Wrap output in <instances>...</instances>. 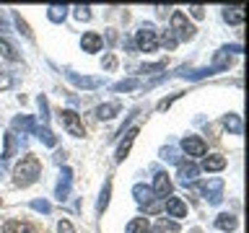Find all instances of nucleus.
<instances>
[{"instance_id": "1", "label": "nucleus", "mask_w": 249, "mask_h": 233, "mask_svg": "<svg viewBox=\"0 0 249 233\" xmlns=\"http://www.w3.org/2000/svg\"><path fill=\"white\" fill-rule=\"evenodd\" d=\"M42 174V163H39L36 155H23L18 161V166L13 168V182L16 186H31Z\"/></svg>"}, {"instance_id": "2", "label": "nucleus", "mask_w": 249, "mask_h": 233, "mask_svg": "<svg viewBox=\"0 0 249 233\" xmlns=\"http://www.w3.org/2000/svg\"><path fill=\"white\" fill-rule=\"evenodd\" d=\"M171 31H174V39L177 42H190L195 36V26L187 21V16L182 11H174L171 13Z\"/></svg>"}, {"instance_id": "3", "label": "nucleus", "mask_w": 249, "mask_h": 233, "mask_svg": "<svg viewBox=\"0 0 249 233\" xmlns=\"http://www.w3.org/2000/svg\"><path fill=\"white\" fill-rule=\"evenodd\" d=\"M60 122H62V127H65L73 137H83L86 135V127H83L81 116H78L73 109H62V112H60Z\"/></svg>"}, {"instance_id": "4", "label": "nucleus", "mask_w": 249, "mask_h": 233, "mask_svg": "<svg viewBox=\"0 0 249 233\" xmlns=\"http://www.w3.org/2000/svg\"><path fill=\"white\" fill-rule=\"evenodd\" d=\"M135 42L140 47V52H153L156 47H159V34H156V29L151 26V23H145V26L138 31Z\"/></svg>"}, {"instance_id": "5", "label": "nucleus", "mask_w": 249, "mask_h": 233, "mask_svg": "<svg viewBox=\"0 0 249 233\" xmlns=\"http://www.w3.org/2000/svg\"><path fill=\"white\" fill-rule=\"evenodd\" d=\"M182 150H184L187 155H205L208 145H205V140L197 137V135H187V137L182 140Z\"/></svg>"}, {"instance_id": "6", "label": "nucleus", "mask_w": 249, "mask_h": 233, "mask_svg": "<svg viewBox=\"0 0 249 233\" xmlns=\"http://www.w3.org/2000/svg\"><path fill=\"white\" fill-rule=\"evenodd\" d=\"M135 137H138V127H132V130L124 132V140L120 143V148H117V155H114V161H117V163H122L124 158H127V153H130L132 143H135Z\"/></svg>"}, {"instance_id": "7", "label": "nucleus", "mask_w": 249, "mask_h": 233, "mask_svg": "<svg viewBox=\"0 0 249 233\" xmlns=\"http://www.w3.org/2000/svg\"><path fill=\"white\" fill-rule=\"evenodd\" d=\"M202 189H205V197H208L210 205H218V202L223 200V194H221L223 182H221V179H210L208 184H202Z\"/></svg>"}, {"instance_id": "8", "label": "nucleus", "mask_w": 249, "mask_h": 233, "mask_svg": "<svg viewBox=\"0 0 249 233\" xmlns=\"http://www.w3.org/2000/svg\"><path fill=\"white\" fill-rule=\"evenodd\" d=\"M81 47H83V52H99L101 47H104V39H101V34H96V31H86L83 39H81Z\"/></svg>"}, {"instance_id": "9", "label": "nucleus", "mask_w": 249, "mask_h": 233, "mask_svg": "<svg viewBox=\"0 0 249 233\" xmlns=\"http://www.w3.org/2000/svg\"><path fill=\"white\" fill-rule=\"evenodd\" d=\"M151 189H153L156 197H166V194L171 192V179H169V174H163V171H161V174H156Z\"/></svg>"}, {"instance_id": "10", "label": "nucleus", "mask_w": 249, "mask_h": 233, "mask_svg": "<svg viewBox=\"0 0 249 233\" xmlns=\"http://www.w3.org/2000/svg\"><path fill=\"white\" fill-rule=\"evenodd\" d=\"M163 207H166V213L171 217H187V202H182L179 197H169Z\"/></svg>"}, {"instance_id": "11", "label": "nucleus", "mask_w": 249, "mask_h": 233, "mask_svg": "<svg viewBox=\"0 0 249 233\" xmlns=\"http://www.w3.org/2000/svg\"><path fill=\"white\" fill-rule=\"evenodd\" d=\"M3 233H36V228L26 220H8L3 225Z\"/></svg>"}, {"instance_id": "12", "label": "nucleus", "mask_w": 249, "mask_h": 233, "mask_svg": "<svg viewBox=\"0 0 249 233\" xmlns=\"http://www.w3.org/2000/svg\"><path fill=\"white\" fill-rule=\"evenodd\" d=\"M70 182H73V174H70V168H62V176H60V184L54 194H57V200H65L70 194Z\"/></svg>"}, {"instance_id": "13", "label": "nucleus", "mask_w": 249, "mask_h": 233, "mask_svg": "<svg viewBox=\"0 0 249 233\" xmlns=\"http://www.w3.org/2000/svg\"><path fill=\"white\" fill-rule=\"evenodd\" d=\"M197 174H200V168L195 166V163H179V179H182V182L187 184V182H195V179H197Z\"/></svg>"}, {"instance_id": "14", "label": "nucleus", "mask_w": 249, "mask_h": 233, "mask_svg": "<svg viewBox=\"0 0 249 233\" xmlns=\"http://www.w3.org/2000/svg\"><path fill=\"white\" fill-rule=\"evenodd\" d=\"M223 18L229 23H244L247 13H244V5H236V8H223Z\"/></svg>"}, {"instance_id": "15", "label": "nucleus", "mask_w": 249, "mask_h": 233, "mask_svg": "<svg viewBox=\"0 0 249 233\" xmlns=\"http://www.w3.org/2000/svg\"><path fill=\"white\" fill-rule=\"evenodd\" d=\"M132 194H135V200H138L143 207L153 200V189H151V186H145V184H135V186H132Z\"/></svg>"}, {"instance_id": "16", "label": "nucleus", "mask_w": 249, "mask_h": 233, "mask_svg": "<svg viewBox=\"0 0 249 233\" xmlns=\"http://www.w3.org/2000/svg\"><path fill=\"white\" fill-rule=\"evenodd\" d=\"M236 225H239V220L231 213H221L215 217V228H221V231H236Z\"/></svg>"}, {"instance_id": "17", "label": "nucleus", "mask_w": 249, "mask_h": 233, "mask_svg": "<svg viewBox=\"0 0 249 233\" xmlns=\"http://www.w3.org/2000/svg\"><path fill=\"white\" fill-rule=\"evenodd\" d=\"M223 166H226L223 155H205V161H202V171H221Z\"/></svg>"}, {"instance_id": "18", "label": "nucleus", "mask_w": 249, "mask_h": 233, "mask_svg": "<svg viewBox=\"0 0 249 233\" xmlns=\"http://www.w3.org/2000/svg\"><path fill=\"white\" fill-rule=\"evenodd\" d=\"M151 231V223H148V217H132L127 223V233H148Z\"/></svg>"}, {"instance_id": "19", "label": "nucleus", "mask_w": 249, "mask_h": 233, "mask_svg": "<svg viewBox=\"0 0 249 233\" xmlns=\"http://www.w3.org/2000/svg\"><path fill=\"white\" fill-rule=\"evenodd\" d=\"M117 112H120V104H117V101H109V104H101L96 109V116L99 119H112Z\"/></svg>"}, {"instance_id": "20", "label": "nucleus", "mask_w": 249, "mask_h": 233, "mask_svg": "<svg viewBox=\"0 0 249 233\" xmlns=\"http://www.w3.org/2000/svg\"><path fill=\"white\" fill-rule=\"evenodd\" d=\"M65 16H68V5H50V11H47V18L52 23L65 21Z\"/></svg>"}, {"instance_id": "21", "label": "nucleus", "mask_w": 249, "mask_h": 233, "mask_svg": "<svg viewBox=\"0 0 249 233\" xmlns=\"http://www.w3.org/2000/svg\"><path fill=\"white\" fill-rule=\"evenodd\" d=\"M68 78L75 85H81V88H96V85H99V78H81V75H75V73H68Z\"/></svg>"}, {"instance_id": "22", "label": "nucleus", "mask_w": 249, "mask_h": 233, "mask_svg": "<svg viewBox=\"0 0 249 233\" xmlns=\"http://www.w3.org/2000/svg\"><path fill=\"white\" fill-rule=\"evenodd\" d=\"M13 127L21 130V132H36V124H34V119H29V116H16Z\"/></svg>"}, {"instance_id": "23", "label": "nucleus", "mask_w": 249, "mask_h": 233, "mask_svg": "<svg viewBox=\"0 0 249 233\" xmlns=\"http://www.w3.org/2000/svg\"><path fill=\"white\" fill-rule=\"evenodd\" d=\"M223 124H226V130H231L233 135H241V119L236 114H226L223 116Z\"/></svg>"}, {"instance_id": "24", "label": "nucleus", "mask_w": 249, "mask_h": 233, "mask_svg": "<svg viewBox=\"0 0 249 233\" xmlns=\"http://www.w3.org/2000/svg\"><path fill=\"white\" fill-rule=\"evenodd\" d=\"M0 57H5V60H18V54H16V50L11 47V42H5L3 36H0Z\"/></svg>"}, {"instance_id": "25", "label": "nucleus", "mask_w": 249, "mask_h": 233, "mask_svg": "<svg viewBox=\"0 0 249 233\" xmlns=\"http://www.w3.org/2000/svg\"><path fill=\"white\" fill-rule=\"evenodd\" d=\"M109 194H112V182H107L104 189H101V197H99V205H96L99 213H104V210H107V205H109Z\"/></svg>"}, {"instance_id": "26", "label": "nucleus", "mask_w": 249, "mask_h": 233, "mask_svg": "<svg viewBox=\"0 0 249 233\" xmlns=\"http://www.w3.org/2000/svg\"><path fill=\"white\" fill-rule=\"evenodd\" d=\"M36 135L42 137V143H44V145H50V148L57 145V140H54V135H52V132L47 130V127H39V130H36Z\"/></svg>"}, {"instance_id": "27", "label": "nucleus", "mask_w": 249, "mask_h": 233, "mask_svg": "<svg viewBox=\"0 0 249 233\" xmlns=\"http://www.w3.org/2000/svg\"><path fill=\"white\" fill-rule=\"evenodd\" d=\"M213 73H218V70L202 67V70H195V73H182V75H184V78H192V81H197V78H205V75H213Z\"/></svg>"}, {"instance_id": "28", "label": "nucleus", "mask_w": 249, "mask_h": 233, "mask_svg": "<svg viewBox=\"0 0 249 233\" xmlns=\"http://www.w3.org/2000/svg\"><path fill=\"white\" fill-rule=\"evenodd\" d=\"M140 85V81H135V78H132V81H120L114 85V91H132V88H138Z\"/></svg>"}, {"instance_id": "29", "label": "nucleus", "mask_w": 249, "mask_h": 233, "mask_svg": "<svg viewBox=\"0 0 249 233\" xmlns=\"http://www.w3.org/2000/svg\"><path fill=\"white\" fill-rule=\"evenodd\" d=\"M75 18L78 21H89L91 18V8L89 5H75Z\"/></svg>"}, {"instance_id": "30", "label": "nucleus", "mask_w": 249, "mask_h": 233, "mask_svg": "<svg viewBox=\"0 0 249 233\" xmlns=\"http://www.w3.org/2000/svg\"><path fill=\"white\" fill-rule=\"evenodd\" d=\"M13 21H16V26L21 29V34L26 36V39H31V31H29V26H26V21H23V18H21L18 13H13Z\"/></svg>"}, {"instance_id": "31", "label": "nucleus", "mask_w": 249, "mask_h": 233, "mask_svg": "<svg viewBox=\"0 0 249 233\" xmlns=\"http://www.w3.org/2000/svg\"><path fill=\"white\" fill-rule=\"evenodd\" d=\"M16 150V143H13V132H8L5 135V153H3V158H11Z\"/></svg>"}, {"instance_id": "32", "label": "nucleus", "mask_w": 249, "mask_h": 233, "mask_svg": "<svg viewBox=\"0 0 249 233\" xmlns=\"http://www.w3.org/2000/svg\"><path fill=\"white\" fill-rule=\"evenodd\" d=\"M161 158H166V161H171V163H182L174 148H163V150H161Z\"/></svg>"}, {"instance_id": "33", "label": "nucleus", "mask_w": 249, "mask_h": 233, "mask_svg": "<svg viewBox=\"0 0 249 233\" xmlns=\"http://www.w3.org/2000/svg\"><path fill=\"white\" fill-rule=\"evenodd\" d=\"M31 207H34V210H39V213H50V202H47V200H34V202H31Z\"/></svg>"}, {"instance_id": "34", "label": "nucleus", "mask_w": 249, "mask_h": 233, "mask_svg": "<svg viewBox=\"0 0 249 233\" xmlns=\"http://www.w3.org/2000/svg\"><path fill=\"white\" fill-rule=\"evenodd\" d=\"M57 233H75L73 231V223H70V220H60L57 223Z\"/></svg>"}, {"instance_id": "35", "label": "nucleus", "mask_w": 249, "mask_h": 233, "mask_svg": "<svg viewBox=\"0 0 249 233\" xmlns=\"http://www.w3.org/2000/svg\"><path fill=\"white\" fill-rule=\"evenodd\" d=\"M161 207H163V202H161V200H151V202L145 205V210H148V213H159Z\"/></svg>"}, {"instance_id": "36", "label": "nucleus", "mask_w": 249, "mask_h": 233, "mask_svg": "<svg viewBox=\"0 0 249 233\" xmlns=\"http://www.w3.org/2000/svg\"><path fill=\"white\" fill-rule=\"evenodd\" d=\"M166 65H163V62H156V65H143L140 67V73H153V70H163Z\"/></svg>"}, {"instance_id": "37", "label": "nucleus", "mask_w": 249, "mask_h": 233, "mask_svg": "<svg viewBox=\"0 0 249 233\" xmlns=\"http://www.w3.org/2000/svg\"><path fill=\"white\" fill-rule=\"evenodd\" d=\"M101 65H104L107 70H114V65H117V57H114V54H107V57H104V62H101Z\"/></svg>"}, {"instance_id": "38", "label": "nucleus", "mask_w": 249, "mask_h": 233, "mask_svg": "<svg viewBox=\"0 0 249 233\" xmlns=\"http://www.w3.org/2000/svg\"><path fill=\"white\" fill-rule=\"evenodd\" d=\"M36 101H39V109H42V119L47 122V116H50V114H47V99H44V96H39Z\"/></svg>"}, {"instance_id": "39", "label": "nucleus", "mask_w": 249, "mask_h": 233, "mask_svg": "<svg viewBox=\"0 0 249 233\" xmlns=\"http://www.w3.org/2000/svg\"><path fill=\"white\" fill-rule=\"evenodd\" d=\"M177 96H179V93H177ZM177 96H171V99H163V101H159V112H166V109L171 106V101H174Z\"/></svg>"}, {"instance_id": "40", "label": "nucleus", "mask_w": 249, "mask_h": 233, "mask_svg": "<svg viewBox=\"0 0 249 233\" xmlns=\"http://www.w3.org/2000/svg\"><path fill=\"white\" fill-rule=\"evenodd\" d=\"M190 11H192V16H195V18H202V16H205V8H202V5H192Z\"/></svg>"}, {"instance_id": "41", "label": "nucleus", "mask_w": 249, "mask_h": 233, "mask_svg": "<svg viewBox=\"0 0 249 233\" xmlns=\"http://www.w3.org/2000/svg\"><path fill=\"white\" fill-rule=\"evenodd\" d=\"M163 44H166V47H174V44H177V39L171 36V34H166V36H163Z\"/></svg>"}, {"instance_id": "42", "label": "nucleus", "mask_w": 249, "mask_h": 233, "mask_svg": "<svg viewBox=\"0 0 249 233\" xmlns=\"http://www.w3.org/2000/svg\"><path fill=\"white\" fill-rule=\"evenodd\" d=\"M0 205H3V200H0Z\"/></svg>"}]
</instances>
